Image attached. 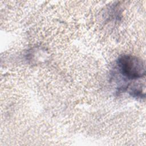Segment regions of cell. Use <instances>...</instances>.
I'll return each instance as SVG.
<instances>
[{
	"label": "cell",
	"mask_w": 146,
	"mask_h": 146,
	"mask_svg": "<svg viewBox=\"0 0 146 146\" xmlns=\"http://www.w3.org/2000/svg\"><path fill=\"white\" fill-rule=\"evenodd\" d=\"M117 65L122 75L129 79H137L145 74L144 63L137 56L123 55L118 59Z\"/></svg>",
	"instance_id": "6da1fadb"
}]
</instances>
